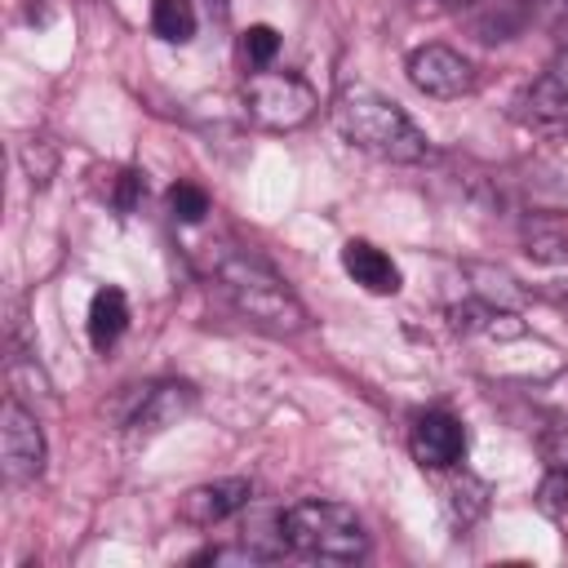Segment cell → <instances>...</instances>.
Here are the masks:
<instances>
[{
	"label": "cell",
	"mask_w": 568,
	"mask_h": 568,
	"mask_svg": "<svg viewBox=\"0 0 568 568\" xmlns=\"http://www.w3.org/2000/svg\"><path fill=\"white\" fill-rule=\"evenodd\" d=\"M541 457H546V470H568V417H555L541 439H537Z\"/></svg>",
	"instance_id": "ffe728a7"
},
{
	"label": "cell",
	"mask_w": 568,
	"mask_h": 568,
	"mask_svg": "<svg viewBox=\"0 0 568 568\" xmlns=\"http://www.w3.org/2000/svg\"><path fill=\"white\" fill-rule=\"evenodd\" d=\"M248 497H253V484L248 479H213V484L191 488L178 501V519L191 524V528H213V524L231 519L235 510H244Z\"/></svg>",
	"instance_id": "9c48e42d"
},
{
	"label": "cell",
	"mask_w": 568,
	"mask_h": 568,
	"mask_svg": "<svg viewBox=\"0 0 568 568\" xmlns=\"http://www.w3.org/2000/svg\"><path fill=\"white\" fill-rule=\"evenodd\" d=\"M151 31L169 44H186L195 36V4L191 0H155L151 4Z\"/></svg>",
	"instance_id": "5bb4252c"
},
{
	"label": "cell",
	"mask_w": 568,
	"mask_h": 568,
	"mask_svg": "<svg viewBox=\"0 0 568 568\" xmlns=\"http://www.w3.org/2000/svg\"><path fill=\"white\" fill-rule=\"evenodd\" d=\"M448 4H462V0H448Z\"/></svg>",
	"instance_id": "cb8c5ba5"
},
{
	"label": "cell",
	"mask_w": 568,
	"mask_h": 568,
	"mask_svg": "<svg viewBox=\"0 0 568 568\" xmlns=\"http://www.w3.org/2000/svg\"><path fill=\"white\" fill-rule=\"evenodd\" d=\"M191 408H195V386H186V382L146 386L142 399H138V413L129 417V439H133V444L155 439V435H164L169 426H178Z\"/></svg>",
	"instance_id": "ba28073f"
},
{
	"label": "cell",
	"mask_w": 568,
	"mask_h": 568,
	"mask_svg": "<svg viewBox=\"0 0 568 568\" xmlns=\"http://www.w3.org/2000/svg\"><path fill=\"white\" fill-rule=\"evenodd\" d=\"M164 204H169L173 222H182V226H195V222L209 217V191L195 186V182H173L169 195H164Z\"/></svg>",
	"instance_id": "9a60e30c"
},
{
	"label": "cell",
	"mask_w": 568,
	"mask_h": 568,
	"mask_svg": "<svg viewBox=\"0 0 568 568\" xmlns=\"http://www.w3.org/2000/svg\"><path fill=\"white\" fill-rule=\"evenodd\" d=\"M328 111H333V129L351 146H359V151H368L377 160L417 164V160L430 155V142L408 120V111L399 102H390L386 93L368 89V84H342Z\"/></svg>",
	"instance_id": "7a4b0ae2"
},
{
	"label": "cell",
	"mask_w": 568,
	"mask_h": 568,
	"mask_svg": "<svg viewBox=\"0 0 568 568\" xmlns=\"http://www.w3.org/2000/svg\"><path fill=\"white\" fill-rule=\"evenodd\" d=\"M209 4H213V9H217V13H226V0H209Z\"/></svg>",
	"instance_id": "603a6c76"
},
{
	"label": "cell",
	"mask_w": 568,
	"mask_h": 568,
	"mask_svg": "<svg viewBox=\"0 0 568 568\" xmlns=\"http://www.w3.org/2000/svg\"><path fill=\"white\" fill-rule=\"evenodd\" d=\"M209 271H213L217 293H222L248 324H257V328H266V333H280V337L306 328V311H302L297 293L284 284V275H280L266 257H257V253H248V248H217V253L209 257Z\"/></svg>",
	"instance_id": "6da1fadb"
},
{
	"label": "cell",
	"mask_w": 568,
	"mask_h": 568,
	"mask_svg": "<svg viewBox=\"0 0 568 568\" xmlns=\"http://www.w3.org/2000/svg\"><path fill=\"white\" fill-rule=\"evenodd\" d=\"M0 470L9 484H31L44 470V435L31 408L18 395H4L0 408Z\"/></svg>",
	"instance_id": "5b68a950"
},
{
	"label": "cell",
	"mask_w": 568,
	"mask_h": 568,
	"mask_svg": "<svg viewBox=\"0 0 568 568\" xmlns=\"http://www.w3.org/2000/svg\"><path fill=\"white\" fill-rule=\"evenodd\" d=\"M408 448L417 457L422 470H453L462 457H466V430L453 413H417L413 426H408Z\"/></svg>",
	"instance_id": "52a82bcc"
},
{
	"label": "cell",
	"mask_w": 568,
	"mask_h": 568,
	"mask_svg": "<svg viewBox=\"0 0 568 568\" xmlns=\"http://www.w3.org/2000/svg\"><path fill=\"white\" fill-rule=\"evenodd\" d=\"M22 169L31 173L36 186H49V178H53V169H58V151H53V142H44V138H27V146H22Z\"/></svg>",
	"instance_id": "ac0fdd59"
},
{
	"label": "cell",
	"mask_w": 568,
	"mask_h": 568,
	"mask_svg": "<svg viewBox=\"0 0 568 568\" xmlns=\"http://www.w3.org/2000/svg\"><path fill=\"white\" fill-rule=\"evenodd\" d=\"M537 510L550 519L568 515V470H546V479L537 488Z\"/></svg>",
	"instance_id": "d6986e66"
},
{
	"label": "cell",
	"mask_w": 568,
	"mask_h": 568,
	"mask_svg": "<svg viewBox=\"0 0 568 568\" xmlns=\"http://www.w3.org/2000/svg\"><path fill=\"white\" fill-rule=\"evenodd\" d=\"M444 506H448V519H453L457 528H470V524L488 510V484H484L479 475L462 470V475L448 479V488H444Z\"/></svg>",
	"instance_id": "7c38bea8"
},
{
	"label": "cell",
	"mask_w": 568,
	"mask_h": 568,
	"mask_svg": "<svg viewBox=\"0 0 568 568\" xmlns=\"http://www.w3.org/2000/svg\"><path fill=\"white\" fill-rule=\"evenodd\" d=\"M408 80L426 98H466L479 84L470 58H462L448 44H422V49H413L408 53Z\"/></svg>",
	"instance_id": "8992f818"
},
{
	"label": "cell",
	"mask_w": 568,
	"mask_h": 568,
	"mask_svg": "<svg viewBox=\"0 0 568 568\" xmlns=\"http://www.w3.org/2000/svg\"><path fill=\"white\" fill-rule=\"evenodd\" d=\"M466 271H470V280H479L475 284V297H484V302H493L501 311H515L519 306V288H515V280L506 271H493V266H466Z\"/></svg>",
	"instance_id": "2e32d148"
},
{
	"label": "cell",
	"mask_w": 568,
	"mask_h": 568,
	"mask_svg": "<svg viewBox=\"0 0 568 568\" xmlns=\"http://www.w3.org/2000/svg\"><path fill=\"white\" fill-rule=\"evenodd\" d=\"M142 191H146L142 173H138V169H120V173H115V182H111V204H115V213H120V217H129V213L138 209Z\"/></svg>",
	"instance_id": "44dd1931"
},
{
	"label": "cell",
	"mask_w": 568,
	"mask_h": 568,
	"mask_svg": "<svg viewBox=\"0 0 568 568\" xmlns=\"http://www.w3.org/2000/svg\"><path fill=\"white\" fill-rule=\"evenodd\" d=\"M342 266H346V275H351L359 288H368V293H377V297H390V293H399V284H404L399 266H395L377 244H368V240H346V244H342Z\"/></svg>",
	"instance_id": "30bf717a"
},
{
	"label": "cell",
	"mask_w": 568,
	"mask_h": 568,
	"mask_svg": "<svg viewBox=\"0 0 568 568\" xmlns=\"http://www.w3.org/2000/svg\"><path fill=\"white\" fill-rule=\"evenodd\" d=\"M240 53H244V62H248L253 71H266V67L275 62V53H280V31H275L271 22H253V27L240 36Z\"/></svg>",
	"instance_id": "e0dca14e"
},
{
	"label": "cell",
	"mask_w": 568,
	"mask_h": 568,
	"mask_svg": "<svg viewBox=\"0 0 568 568\" xmlns=\"http://www.w3.org/2000/svg\"><path fill=\"white\" fill-rule=\"evenodd\" d=\"M129 328V302L120 288H98L89 302V342L93 351H111Z\"/></svg>",
	"instance_id": "8fae6325"
},
{
	"label": "cell",
	"mask_w": 568,
	"mask_h": 568,
	"mask_svg": "<svg viewBox=\"0 0 568 568\" xmlns=\"http://www.w3.org/2000/svg\"><path fill=\"white\" fill-rule=\"evenodd\" d=\"M195 564H266V555L253 550L248 541H240V546H209L195 555Z\"/></svg>",
	"instance_id": "7402d4cb"
},
{
	"label": "cell",
	"mask_w": 568,
	"mask_h": 568,
	"mask_svg": "<svg viewBox=\"0 0 568 568\" xmlns=\"http://www.w3.org/2000/svg\"><path fill=\"white\" fill-rule=\"evenodd\" d=\"M315 106H320L315 89L293 71H253L244 80V111L253 124H262L271 133L302 129L315 115Z\"/></svg>",
	"instance_id": "277c9868"
},
{
	"label": "cell",
	"mask_w": 568,
	"mask_h": 568,
	"mask_svg": "<svg viewBox=\"0 0 568 568\" xmlns=\"http://www.w3.org/2000/svg\"><path fill=\"white\" fill-rule=\"evenodd\" d=\"M524 253L532 262H568V226L555 217H532L524 226Z\"/></svg>",
	"instance_id": "4fadbf2b"
},
{
	"label": "cell",
	"mask_w": 568,
	"mask_h": 568,
	"mask_svg": "<svg viewBox=\"0 0 568 568\" xmlns=\"http://www.w3.org/2000/svg\"><path fill=\"white\" fill-rule=\"evenodd\" d=\"M280 528L288 550L306 555V559H328V564H355L368 555V532L359 524V515L342 501H297L288 510H280Z\"/></svg>",
	"instance_id": "3957f363"
}]
</instances>
